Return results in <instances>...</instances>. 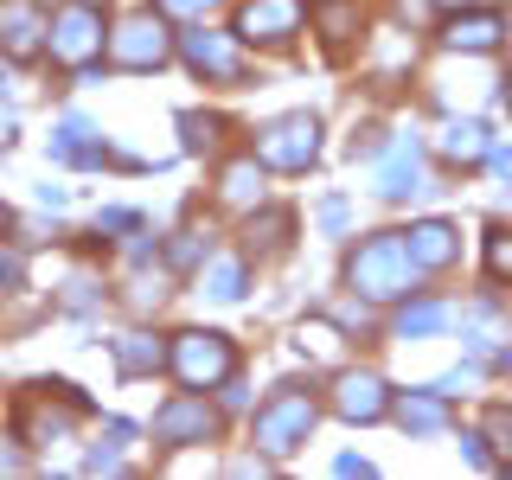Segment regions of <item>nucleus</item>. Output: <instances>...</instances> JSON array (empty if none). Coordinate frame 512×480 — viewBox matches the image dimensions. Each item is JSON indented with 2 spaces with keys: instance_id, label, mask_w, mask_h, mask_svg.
<instances>
[{
  "instance_id": "16",
  "label": "nucleus",
  "mask_w": 512,
  "mask_h": 480,
  "mask_svg": "<svg viewBox=\"0 0 512 480\" xmlns=\"http://www.w3.org/2000/svg\"><path fill=\"white\" fill-rule=\"evenodd\" d=\"M52 160H103V141L84 116H64L58 135H52Z\"/></svg>"
},
{
  "instance_id": "13",
  "label": "nucleus",
  "mask_w": 512,
  "mask_h": 480,
  "mask_svg": "<svg viewBox=\"0 0 512 480\" xmlns=\"http://www.w3.org/2000/svg\"><path fill=\"white\" fill-rule=\"evenodd\" d=\"M378 192H384V199H410V192H423V186H416V135H397L391 148H384Z\"/></svg>"
},
{
  "instance_id": "12",
  "label": "nucleus",
  "mask_w": 512,
  "mask_h": 480,
  "mask_svg": "<svg viewBox=\"0 0 512 480\" xmlns=\"http://www.w3.org/2000/svg\"><path fill=\"white\" fill-rule=\"evenodd\" d=\"M442 39L455 45V52H493V45L506 39V20L500 13H448Z\"/></svg>"
},
{
  "instance_id": "17",
  "label": "nucleus",
  "mask_w": 512,
  "mask_h": 480,
  "mask_svg": "<svg viewBox=\"0 0 512 480\" xmlns=\"http://www.w3.org/2000/svg\"><path fill=\"white\" fill-rule=\"evenodd\" d=\"M116 365L128 378H141V372H160V365H167V346L160 340H148V333H122L116 340Z\"/></svg>"
},
{
  "instance_id": "32",
  "label": "nucleus",
  "mask_w": 512,
  "mask_h": 480,
  "mask_svg": "<svg viewBox=\"0 0 512 480\" xmlns=\"http://www.w3.org/2000/svg\"><path fill=\"white\" fill-rule=\"evenodd\" d=\"M0 231H7V205H0Z\"/></svg>"
},
{
  "instance_id": "6",
  "label": "nucleus",
  "mask_w": 512,
  "mask_h": 480,
  "mask_svg": "<svg viewBox=\"0 0 512 480\" xmlns=\"http://www.w3.org/2000/svg\"><path fill=\"white\" fill-rule=\"evenodd\" d=\"M167 26L154 20V13H135V20H122L109 32V58L122 64V71H154V64H167Z\"/></svg>"
},
{
  "instance_id": "31",
  "label": "nucleus",
  "mask_w": 512,
  "mask_h": 480,
  "mask_svg": "<svg viewBox=\"0 0 512 480\" xmlns=\"http://www.w3.org/2000/svg\"><path fill=\"white\" fill-rule=\"evenodd\" d=\"M13 468H26V455H13V448H0V474H13Z\"/></svg>"
},
{
  "instance_id": "3",
  "label": "nucleus",
  "mask_w": 512,
  "mask_h": 480,
  "mask_svg": "<svg viewBox=\"0 0 512 480\" xmlns=\"http://www.w3.org/2000/svg\"><path fill=\"white\" fill-rule=\"evenodd\" d=\"M314 416H320V404H314L308 391H295V384H288V391H276L263 410H256V442H263L269 455H295V448L308 442Z\"/></svg>"
},
{
  "instance_id": "33",
  "label": "nucleus",
  "mask_w": 512,
  "mask_h": 480,
  "mask_svg": "<svg viewBox=\"0 0 512 480\" xmlns=\"http://www.w3.org/2000/svg\"><path fill=\"white\" fill-rule=\"evenodd\" d=\"M506 103H512V90H506Z\"/></svg>"
},
{
  "instance_id": "9",
  "label": "nucleus",
  "mask_w": 512,
  "mask_h": 480,
  "mask_svg": "<svg viewBox=\"0 0 512 480\" xmlns=\"http://www.w3.org/2000/svg\"><path fill=\"white\" fill-rule=\"evenodd\" d=\"M180 58L199 77H212V84H237L244 77V58H237V45L224 32H180Z\"/></svg>"
},
{
  "instance_id": "24",
  "label": "nucleus",
  "mask_w": 512,
  "mask_h": 480,
  "mask_svg": "<svg viewBox=\"0 0 512 480\" xmlns=\"http://www.w3.org/2000/svg\"><path fill=\"white\" fill-rule=\"evenodd\" d=\"M180 128H186V154L218 148V122H212V116H180Z\"/></svg>"
},
{
  "instance_id": "1",
  "label": "nucleus",
  "mask_w": 512,
  "mask_h": 480,
  "mask_svg": "<svg viewBox=\"0 0 512 480\" xmlns=\"http://www.w3.org/2000/svg\"><path fill=\"white\" fill-rule=\"evenodd\" d=\"M416 256H410V237H397V231H378L372 244H359L352 250V263H346V282L359 288L365 301H404L410 295V282H416Z\"/></svg>"
},
{
  "instance_id": "30",
  "label": "nucleus",
  "mask_w": 512,
  "mask_h": 480,
  "mask_svg": "<svg viewBox=\"0 0 512 480\" xmlns=\"http://www.w3.org/2000/svg\"><path fill=\"white\" fill-rule=\"evenodd\" d=\"M487 160H493V173H500V180H512V148H487Z\"/></svg>"
},
{
  "instance_id": "29",
  "label": "nucleus",
  "mask_w": 512,
  "mask_h": 480,
  "mask_svg": "<svg viewBox=\"0 0 512 480\" xmlns=\"http://www.w3.org/2000/svg\"><path fill=\"white\" fill-rule=\"evenodd\" d=\"M493 436H500V455H512V416H506V410L493 416Z\"/></svg>"
},
{
  "instance_id": "14",
  "label": "nucleus",
  "mask_w": 512,
  "mask_h": 480,
  "mask_svg": "<svg viewBox=\"0 0 512 480\" xmlns=\"http://www.w3.org/2000/svg\"><path fill=\"white\" fill-rule=\"evenodd\" d=\"M218 199L231 205V212H256V205H263V160L256 154L231 160V167L218 173Z\"/></svg>"
},
{
  "instance_id": "7",
  "label": "nucleus",
  "mask_w": 512,
  "mask_h": 480,
  "mask_svg": "<svg viewBox=\"0 0 512 480\" xmlns=\"http://www.w3.org/2000/svg\"><path fill=\"white\" fill-rule=\"evenodd\" d=\"M301 32V0H244L237 13V39L250 45H282Z\"/></svg>"
},
{
  "instance_id": "22",
  "label": "nucleus",
  "mask_w": 512,
  "mask_h": 480,
  "mask_svg": "<svg viewBox=\"0 0 512 480\" xmlns=\"http://www.w3.org/2000/svg\"><path fill=\"white\" fill-rule=\"evenodd\" d=\"M442 320H448V308H442V301H416V308H404V314H397V333H404V340H410V333H436Z\"/></svg>"
},
{
  "instance_id": "18",
  "label": "nucleus",
  "mask_w": 512,
  "mask_h": 480,
  "mask_svg": "<svg viewBox=\"0 0 512 480\" xmlns=\"http://www.w3.org/2000/svg\"><path fill=\"white\" fill-rule=\"evenodd\" d=\"M442 154L461 160V167L487 160V128H480V122H442Z\"/></svg>"
},
{
  "instance_id": "19",
  "label": "nucleus",
  "mask_w": 512,
  "mask_h": 480,
  "mask_svg": "<svg viewBox=\"0 0 512 480\" xmlns=\"http://www.w3.org/2000/svg\"><path fill=\"white\" fill-rule=\"evenodd\" d=\"M397 423H404L410 436H429V429H442V397H423V391L397 397Z\"/></svg>"
},
{
  "instance_id": "10",
  "label": "nucleus",
  "mask_w": 512,
  "mask_h": 480,
  "mask_svg": "<svg viewBox=\"0 0 512 480\" xmlns=\"http://www.w3.org/2000/svg\"><path fill=\"white\" fill-rule=\"evenodd\" d=\"M45 39H52V20L39 13V0H0V45H7V58H39Z\"/></svg>"
},
{
  "instance_id": "8",
  "label": "nucleus",
  "mask_w": 512,
  "mask_h": 480,
  "mask_svg": "<svg viewBox=\"0 0 512 480\" xmlns=\"http://www.w3.org/2000/svg\"><path fill=\"white\" fill-rule=\"evenodd\" d=\"M218 429V416H212V404L205 397H192V391H180L167 410L154 416V436H160V448H186V442H205Z\"/></svg>"
},
{
  "instance_id": "4",
  "label": "nucleus",
  "mask_w": 512,
  "mask_h": 480,
  "mask_svg": "<svg viewBox=\"0 0 512 480\" xmlns=\"http://www.w3.org/2000/svg\"><path fill=\"white\" fill-rule=\"evenodd\" d=\"M320 154V122L314 116H276L269 128H256V160L282 173H301Z\"/></svg>"
},
{
  "instance_id": "21",
  "label": "nucleus",
  "mask_w": 512,
  "mask_h": 480,
  "mask_svg": "<svg viewBox=\"0 0 512 480\" xmlns=\"http://www.w3.org/2000/svg\"><path fill=\"white\" fill-rule=\"evenodd\" d=\"M199 288H205L212 301H237V295H244V263H212V269L199 276Z\"/></svg>"
},
{
  "instance_id": "27",
  "label": "nucleus",
  "mask_w": 512,
  "mask_h": 480,
  "mask_svg": "<svg viewBox=\"0 0 512 480\" xmlns=\"http://www.w3.org/2000/svg\"><path fill=\"white\" fill-rule=\"evenodd\" d=\"M199 250H212V231H180V244H173V263H192Z\"/></svg>"
},
{
  "instance_id": "15",
  "label": "nucleus",
  "mask_w": 512,
  "mask_h": 480,
  "mask_svg": "<svg viewBox=\"0 0 512 480\" xmlns=\"http://www.w3.org/2000/svg\"><path fill=\"white\" fill-rule=\"evenodd\" d=\"M455 224H442V218H429V224H416V231H410V256H416V263H423V269H442V263H455Z\"/></svg>"
},
{
  "instance_id": "23",
  "label": "nucleus",
  "mask_w": 512,
  "mask_h": 480,
  "mask_svg": "<svg viewBox=\"0 0 512 480\" xmlns=\"http://www.w3.org/2000/svg\"><path fill=\"white\" fill-rule=\"evenodd\" d=\"M487 276L493 282H512V231H506V224H493V231H487Z\"/></svg>"
},
{
  "instance_id": "28",
  "label": "nucleus",
  "mask_w": 512,
  "mask_h": 480,
  "mask_svg": "<svg viewBox=\"0 0 512 480\" xmlns=\"http://www.w3.org/2000/svg\"><path fill=\"white\" fill-rule=\"evenodd\" d=\"M218 0H160V13H180V20H205Z\"/></svg>"
},
{
  "instance_id": "11",
  "label": "nucleus",
  "mask_w": 512,
  "mask_h": 480,
  "mask_svg": "<svg viewBox=\"0 0 512 480\" xmlns=\"http://www.w3.org/2000/svg\"><path fill=\"white\" fill-rule=\"evenodd\" d=\"M333 410H340L346 423H378V416L391 410L384 378H372V372H340V378H333Z\"/></svg>"
},
{
  "instance_id": "26",
  "label": "nucleus",
  "mask_w": 512,
  "mask_h": 480,
  "mask_svg": "<svg viewBox=\"0 0 512 480\" xmlns=\"http://www.w3.org/2000/svg\"><path fill=\"white\" fill-rule=\"evenodd\" d=\"M282 231H288V218H282V212H263V224L250 218V244H256V237H263V244L276 250V244H282Z\"/></svg>"
},
{
  "instance_id": "25",
  "label": "nucleus",
  "mask_w": 512,
  "mask_h": 480,
  "mask_svg": "<svg viewBox=\"0 0 512 480\" xmlns=\"http://www.w3.org/2000/svg\"><path fill=\"white\" fill-rule=\"evenodd\" d=\"M320 20H327V39H333V45H346V39H352V32H346V26H352V7H346V0L320 7Z\"/></svg>"
},
{
  "instance_id": "5",
  "label": "nucleus",
  "mask_w": 512,
  "mask_h": 480,
  "mask_svg": "<svg viewBox=\"0 0 512 480\" xmlns=\"http://www.w3.org/2000/svg\"><path fill=\"white\" fill-rule=\"evenodd\" d=\"M52 58L58 64H71V71H90V58L103 52V20H96V7L90 0H77V7H64L58 20H52Z\"/></svg>"
},
{
  "instance_id": "2",
  "label": "nucleus",
  "mask_w": 512,
  "mask_h": 480,
  "mask_svg": "<svg viewBox=\"0 0 512 480\" xmlns=\"http://www.w3.org/2000/svg\"><path fill=\"white\" fill-rule=\"evenodd\" d=\"M167 365H173V378L186 384V391H212V384H224L237 372V352H231V340L224 333H180L173 340V352H167Z\"/></svg>"
},
{
  "instance_id": "20",
  "label": "nucleus",
  "mask_w": 512,
  "mask_h": 480,
  "mask_svg": "<svg viewBox=\"0 0 512 480\" xmlns=\"http://www.w3.org/2000/svg\"><path fill=\"white\" fill-rule=\"evenodd\" d=\"M71 410H77V404H71ZM71 410L26 404V442H64V436H71Z\"/></svg>"
}]
</instances>
